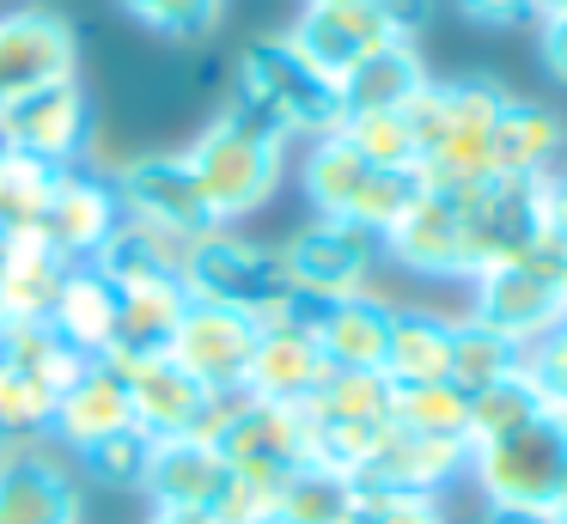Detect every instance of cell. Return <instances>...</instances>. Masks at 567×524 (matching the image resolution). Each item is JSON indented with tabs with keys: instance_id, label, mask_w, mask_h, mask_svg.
I'll return each instance as SVG.
<instances>
[{
	"instance_id": "obj_37",
	"label": "cell",
	"mask_w": 567,
	"mask_h": 524,
	"mask_svg": "<svg viewBox=\"0 0 567 524\" xmlns=\"http://www.w3.org/2000/svg\"><path fill=\"white\" fill-rule=\"evenodd\" d=\"M391 421L409 427V433L464 439V445H470V397L452 384V378H440V384H396Z\"/></svg>"
},
{
	"instance_id": "obj_14",
	"label": "cell",
	"mask_w": 567,
	"mask_h": 524,
	"mask_svg": "<svg viewBox=\"0 0 567 524\" xmlns=\"http://www.w3.org/2000/svg\"><path fill=\"white\" fill-rule=\"evenodd\" d=\"M220 458H226V470L245 475V482L281 487L293 470H306V414L287 409V402L245 397L233 414V427L220 433Z\"/></svg>"
},
{
	"instance_id": "obj_42",
	"label": "cell",
	"mask_w": 567,
	"mask_h": 524,
	"mask_svg": "<svg viewBox=\"0 0 567 524\" xmlns=\"http://www.w3.org/2000/svg\"><path fill=\"white\" fill-rule=\"evenodd\" d=\"M354 524H452L440 494H384V487H360V518Z\"/></svg>"
},
{
	"instance_id": "obj_47",
	"label": "cell",
	"mask_w": 567,
	"mask_h": 524,
	"mask_svg": "<svg viewBox=\"0 0 567 524\" xmlns=\"http://www.w3.org/2000/svg\"><path fill=\"white\" fill-rule=\"evenodd\" d=\"M482 524H555V506H482Z\"/></svg>"
},
{
	"instance_id": "obj_43",
	"label": "cell",
	"mask_w": 567,
	"mask_h": 524,
	"mask_svg": "<svg viewBox=\"0 0 567 524\" xmlns=\"http://www.w3.org/2000/svg\"><path fill=\"white\" fill-rule=\"evenodd\" d=\"M543 238L567 256V171L543 177Z\"/></svg>"
},
{
	"instance_id": "obj_41",
	"label": "cell",
	"mask_w": 567,
	"mask_h": 524,
	"mask_svg": "<svg viewBox=\"0 0 567 524\" xmlns=\"http://www.w3.org/2000/svg\"><path fill=\"white\" fill-rule=\"evenodd\" d=\"M147 458H153V439L141 433V427H123V433L99 439L92 451H80L86 475H99V482H111V487H141V475H147Z\"/></svg>"
},
{
	"instance_id": "obj_20",
	"label": "cell",
	"mask_w": 567,
	"mask_h": 524,
	"mask_svg": "<svg viewBox=\"0 0 567 524\" xmlns=\"http://www.w3.org/2000/svg\"><path fill=\"white\" fill-rule=\"evenodd\" d=\"M233 482L220 445H202V439H153V458L141 487L153 494V512H214Z\"/></svg>"
},
{
	"instance_id": "obj_36",
	"label": "cell",
	"mask_w": 567,
	"mask_h": 524,
	"mask_svg": "<svg viewBox=\"0 0 567 524\" xmlns=\"http://www.w3.org/2000/svg\"><path fill=\"white\" fill-rule=\"evenodd\" d=\"M530 421H543V390L525 366H518L513 378H501V384L470 397V445H488V439L518 433V427H530Z\"/></svg>"
},
{
	"instance_id": "obj_5",
	"label": "cell",
	"mask_w": 567,
	"mask_h": 524,
	"mask_svg": "<svg viewBox=\"0 0 567 524\" xmlns=\"http://www.w3.org/2000/svg\"><path fill=\"white\" fill-rule=\"evenodd\" d=\"M184 292L202 305H226V311H245L262 323L293 287L281 275L275 244L245 238L238 226H208L184 250Z\"/></svg>"
},
{
	"instance_id": "obj_6",
	"label": "cell",
	"mask_w": 567,
	"mask_h": 524,
	"mask_svg": "<svg viewBox=\"0 0 567 524\" xmlns=\"http://www.w3.org/2000/svg\"><path fill=\"white\" fill-rule=\"evenodd\" d=\"M555 268H561V250H555L549 238H537L525 256H513V263L482 268V275L470 280V317L501 329L518 348H537V341L567 317Z\"/></svg>"
},
{
	"instance_id": "obj_34",
	"label": "cell",
	"mask_w": 567,
	"mask_h": 524,
	"mask_svg": "<svg viewBox=\"0 0 567 524\" xmlns=\"http://www.w3.org/2000/svg\"><path fill=\"white\" fill-rule=\"evenodd\" d=\"M0 353H7L25 378H38L43 390H55V397L92 366L86 353H74L50 323H0Z\"/></svg>"
},
{
	"instance_id": "obj_8",
	"label": "cell",
	"mask_w": 567,
	"mask_h": 524,
	"mask_svg": "<svg viewBox=\"0 0 567 524\" xmlns=\"http://www.w3.org/2000/svg\"><path fill=\"white\" fill-rule=\"evenodd\" d=\"M470 482L488 506H555V487L567 475V433L549 421H530L488 445H470Z\"/></svg>"
},
{
	"instance_id": "obj_15",
	"label": "cell",
	"mask_w": 567,
	"mask_h": 524,
	"mask_svg": "<svg viewBox=\"0 0 567 524\" xmlns=\"http://www.w3.org/2000/svg\"><path fill=\"white\" fill-rule=\"evenodd\" d=\"M293 49L323 73V80H342L348 68L372 55L384 43H403V37L384 24L379 0H306V12L293 19Z\"/></svg>"
},
{
	"instance_id": "obj_1",
	"label": "cell",
	"mask_w": 567,
	"mask_h": 524,
	"mask_svg": "<svg viewBox=\"0 0 567 524\" xmlns=\"http://www.w3.org/2000/svg\"><path fill=\"white\" fill-rule=\"evenodd\" d=\"M506 92L494 80H427L421 97L403 110L415 134V183L421 189L457 195L470 183L494 177V122Z\"/></svg>"
},
{
	"instance_id": "obj_11",
	"label": "cell",
	"mask_w": 567,
	"mask_h": 524,
	"mask_svg": "<svg viewBox=\"0 0 567 524\" xmlns=\"http://www.w3.org/2000/svg\"><path fill=\"white\" fill-rule=\"evenodd\" d=\"M257 317L245 311H226V305H202L189 299L184 317L172 329V348L165 360L177 372H189L202 390H245V372H250V353H257Z\"/></svg>"
},
{
	"instance_id": "obj_7",
	"label": "cell",
	"mask_w": 567,
	"mask_h": 524,
	"mask_svg": "<svg viewBox=\"0 0 567 524\" xmlns=\"http://www.w3.org/2000/svg\"><path fill=\"white\" fill-rule=\"evenodd\" d=\"M452 202L464 226V280H476L494 263H513L543 238V177H482Z\"/></svg>"
},
{
	"instance_id": "obj_44",
	"label": "cell",
	"mask_w": 567,
	"mask_h": 524,
	"mask_svg": "<svg viewBox=\"0 0 567 524\" xmlns=\"http://www.w3.org/2000/svg\"><path fill=\"white\" fill-rule=\"evenodd\" d=\"M537 55H543V68L567 85V12H543L537 19Z\"/></svg>"
},
{
	"instance_id": "obj_12",
	"label": "cell",
	"mask_w": 567,
	"mask_h": 524,
	"mask_svg": "<svg viewBox=\"0 0 567 524\" xmlns=\"http://www.w3.org/2000/svg\"><path fill=\"white\" fill-rule=\"evenodd\" d=\"M111 189H116V207L123 219L135 226H159V232H177V238H202L214 226L208 207H202V189L189 177L184 153H141V158H123L111 171Z\"/></svg>"
},
{
	"instance_id": "obj_27",
	"label": "cell",
	"mask_w": 567,
	"mask_h": 524,
	"mask_svg": "<svg viewBox=\"0 0 567 524\" xmlns=\"http://www.w3.org/2000/svg\"><path fill=\"white\" fill-rule=\"evenodd\" d=\"M567 146V122L549 104L530 97H506L501 122H494V177H549L555 158Z\"/></svg>"
},
{
	"instance_id": "obj_28",
	"label": "cell",
	"mask_w": 567,
	"mask_h": 524,
	"mask_svg": "<svg viewBox=\"0 0 567 524\" xmlns=\"http://www.w3.org/2000/svg\"><path fill=\"white\" fill-rule=\"evenodd\" d=\"M116 372H123V384H128V409H135V427H141V433H147V439H177V433H189L202 397H208L196 378L177 372L165 353H159V360L116 366Z\"/></svg>"
},
{
	"instance_id": "obj_46",
	"label": "cell",
	"mask_w": 567,
	"mask_h": 524,
	"mask_svg": "<svg viewBox=\"0 0 567 524\" xmlns=\"http://www.w3.org/2000/svg\"><path fill=\"white\" fill-rule=\"evenodd\" d=\"M379 12L403 43H415V37L427 31V19H433V0H379Z\"/></svg>"
},
{
	"instance_id": "obj_16",
	"label": "cell",
	"mask_w": 567,
	"mask_h": 524,
	"mask_svg": "<svg viewBox=\"0 0 567 524\" xmlns=\"http://www.w3.org/2000/svg\"><path fill=\"white\" fill-rule=\"evenodd\" d=\"M379 250L421 280H464V226H457V202L440 189H415V202L384 226Z\"/></svg>"
},
{
	"instance_id": "obj_4",
	"label": "cell",
	"mask_w": 567,
	"mask_h": 524,
	"mask_svg": "<svg viewBox=\"0 0 567 524\" xmlns=\"http://www.w3.org/2000/svg\"><path fill=\"white\" fill-rule=\"evenodd\" d=\"M299 189H306V202H311V214H318V219H348V226L384 238V226L415 202L421 183H415V171L367 165V158H360L354 146L330 129V134L311 141L306 165H299Z\"/></svg>"
},
{
	"instance_id": "obj_22",
	"label": "cell",
	"mask_w": 567,
	"mask_h": 524,
	"mask_svg": "<svg viewBox=\"0 0 567 524\" xmlns=\"http://www.w3.org/2000/svg\"><path fill=\"white\" fill-rule=\"evenodd\" d=\"M123 427H135V409H128V384L123 372H116L111 360H92L86 372L74 378V384L55 397V421H50V439L55 445H68L80 458V451H92L99 439L123 433Z\"/></svg>"
},
{
	"instance_id": "obj_45",
	"label": "cell",
	"mask_w": 567,
	"mask_h": 524,
	"mask_svg": "<svg viewBox=\"0 0 567 524\" xmlns=\"http://www.w3.org/2000/svg\"><path fill=\"white\" fill-rule=\"evenodd\" d=\"M457 7H464L476 24H494V31H506V24H525V19H537V0H457Z\"/></svg>"
},
{
	"instance_id": "obj_17",
	"label": "cell",
	"mask_w": 567,
	"mask_h": 524,
	"mask_svg": "<svg viewBox=\"0 0 567 524\" xmlns=\"http://www.w3.org/2000/svg\"><path fill=\"white\" fill-rule=\"evenodd\" d=\"M0 524H80V482L50 445H0Z\"/></svg>"
},
{
	"instance_id": "obj_9",
	"label": "cell",
	"mask_w": 567,
	"mask_h": 524,
	"mask_svg": "<svg viewBox=\"0 0 567 524\" xmlns=\"http://www.w3.org/2000/svg\"><path fill=\"white\" fill-rule=\"evenodd\" d=\"M281 256V275L293 292H306L311 305H330V299H348V292H367L372 287V268L384 263L379 238L348 219H311L299 226L287 244H275Z\"/></svg>"
},
{
	"instance_id": "obj_32",
	"label": "cell",
	"mask_w": 567,
	"mask_h": 524,
	"mask_svg": "<svg viewBox=\"0 0 567 524\" xmlns=\"http://www.w3.org/2000/svg\"><path fill=\"white\" fill-rule=\"evenodd\" d=\"M354 518H360V487L306 463V470H293L281 482L269 524H354Z\"/></svg>"
},
{
	"instance_id": "obj_23",
	"label": "cell",
	"mask_w": 567,
	"mask_h": 524,
	"mask_svg": "<svg viewBox=\"0 0 567 524\" xmlns=\"http://www.w3.org/2000/svg\"><path fill=\"white\" fill-rule=\"evenodd\" d=\"M391 317H396V305L379 299L372 287H367V292H348V299L318 305V323H311V336H318L330 372H384Z\"/></svg>"
},
{
	"instance_id": "obj_13",
	"label": "cell",
	"mask_w": 567,
	"mask_h": 524,
	"mask_svg": "<svg viewBox=\"0 0 567 524\" xmlns=\"http://www.w3.org/2000/svg\"><path fill=\"white\" fill-rule=\"evenodd\" d=\"M74 24L50 7L0 12V104H13L25 92H43L55 80H74Z\"/></svg>"
},
{
	"instance_id": "obj_51",
	"label": "cell",
	"mask_w": 567,
	"mask_h": 524,
	"mask_svg": "<svg viewBox=\"0 0 567 524\" xmlns=\"http://www.w3.org/2000/svg\"><path fill=\"white\" fill-rule=\"evenodd\" d=\"M555 524H567V506H561V512H555Z\"/></svg>"
},
{
	"instance_id": "obj_24",
	"label": "cell",
	"mask_w": 567,
	"mask_h": 524,
	"mask_svg": "<svg viewBox=\"0 0 567 524\" xmlns=\"http://www.w3.org/2000/svg\"><path fill=\"white\" fill-rule=\"evenodd\" d=\"M330 378V360H323L318 336L311 329H262L257 336V353H250V372H245V390L262 402H311V390Z\"/></svg>"
},
{
	"instance_id": "obj_3",
	"label": "cell",
	"mask_w": 567,
	"mask_h": 524,
	"mask_svg": "<svg viewBox=\"0 0 567 524\" xmlns=\"http://www.w3.org/2000/svg\"><path fill=\"white\" fill-rule=\"evenodd\" d=\"M233 97H238V104H250L262 122H275L287 141H293V134L318 141V134H330L336 122H342L336 80H323V73L293 49V37H287V31L281 37H257V43L238 55Z\"/></svg>"
},
{
	"instance_id": "obj_50",
	"label": "cell",
	"mask_w": 567,
	"mask_h": 524,
	"mask_svg": "<svg viewBox=\"0 0 567 524\" xmlns=\"http://www.w3.org/2000/svg\"><path fill=\"white\" fill-rule=\"evenodd\" d=\"M555 280H561V305H567V256H561V268H555Z\"/></svg>"
},
{
	"instance_id": "obj_33",
	"label": "cell",
	"mask_w": 567,
	"mask_h": 524,
	"mask_svg": "<svg viewBox=\"0 0 567 524\" xmlns=\"http://www.w3.org/2000/svg\"><path fill=\"white\" fill-rule=\"evenodd\" d=\"M518 366H525V348L506 341L501 329L476 323V317H457V323H452V372H445V378H452L464 397H476V390L513 378Z\"/></svg>"
},
{
	"instance_id": "obj_35",
	"label": "cell",
	"mask_w": 567,
	"mask_h": 524,
	"mask_svg": "<svg viewBox=\"0 0 567 524\" xmlns=\"http://www.w3.org/2000/svg\"><path fill=\"white\" fill-rule=\"evenodd\" d=\"M391 397H396V384L384 372H330L318 390H311V402H299V409H306L311 421L384 427L391 421Z\"/></svg>"
},
{
	"instance_id": "obj_40",
	"label": "cell",
	"mask_w": 567,
	"mask_h": 524,
	"mask_svg": "<svg viewBox=\"0 0 567 524\" xmlns=\"http://www.w3.org/2000/svg\"><path fill=\"white\" fill-rule=\"evenodd\" d=\"M116 7H123L135 24H147V31L177 37V43H196V37H208L214 24H220L226 0H116Z\"/></svg>"
},
{
	"instance_id": "obj_30",
	"label": "cell",
	"mask_w": 567,
	"mask_h": 524,
	"mask_svg": "<svg viewBox=\"0 0 567 524\" xmlns=\"http://www.w3.org/2000/svg\"><path fill=\"white\" fill-rule=\"evenodd\" d=\"M452 323L457 317L427 305H396L391 341H384V378L391 384H440L452 372Z\"/></svg>"
},
{
	"instance_id": "obj_2",
	"label": "cell",
	"mask_w": 567,
	"mask_h": 524,
	"mask_svg": "<svg viewBox=\"0 0 567 524\" xmlns=\"http://www.w3.org/2000/svg\"><path fill=\"white\" fill-rule=\"evenodd\" d=\"M184 165H189V177H196L202 207H208L214 226H238V219H250L257 207H269V195L281 189L287 134L233 97V104L184 146Z\"/></svg>"
},
{
	"instance_id": "obj_21",
	"label": "cell",
	"mask_w": 567,
	"mask_h": 524,
	"mask_svg": "<svg viewBox=\"0 0 567 524\" xmlns=\"http://www.w3.org/2000/svg\"><path fill=\"white\" fill-rule=\"evenodd\" d=\"M68 256L38 226L0 238V323H50V305L68 280Z\"/></svg>"
},
{
	"instance_id": "obj_19",
	"label": "cell",
	"mask_w": 567,
	"mask_h": 524,
	"mask_svg": "<svg viewBox=\"0 0 567 524\" xmlns=\"http://www.w3.org/2000/svg\"><path fill=\"white\" fill-rule=\"evenodd\" d=\"M470 470V445L464 439H433V433H409V427L384 421L379 451H372L360 487H384V494H440L445 482Z\"/></svg>"
},
{
	"instance_id": "obj_18",
	"label": "cell",
	"mask_w": 567,
	"mask_h": 524,
	"mask_svg": "<svg viewBox=\"0 0 567 524\" xmlns=\"http://www.w3.org/2000/svg\"><path fill=\"white\" fill-rule=\"evenodd\" d=\"M123 226V207H116V189L111 177L99 171H55V189H50V207H43L38 232L68 256V263H92V256L111 244V232Z\"/></svg>"
},
{
	"instance_id": "obj_38",
	"label": "cell",
	"mask_w": 567,
	"mask_h": 524,
	"mask_svg": "<svg viewBox=\"0 0 567 524\" xmlns=\"http://www.w3.org/2000/svg\"><path fill=\"white\" fill-rule=\"evenodd\" d=\"M50 189H55V165L0 146V238L38 226L43 207H50Z\"/></svg>"
},
{
	"instance_id": "obj_29",
	"label": "cell",
	"mask_w": 567,
	"mask_h": 524,
	"mask_svg": "<svg viewBox=\"0 0 567 524\" xmlns=\"http://www.w3.org/2000/svg\"><path fill=\"white\" fill-rule=\"evenodd\" d=\"M50 329L74 353L104 360V353H111V336H116V287L92 263H74L62 280V292H55V305H50Z\"/></svg>"
},
{
	"instance_id": "obj_39",
	"label": "cell",
	"mask_w": 567,
	"mask_h": 524,
	"mask_svg": "<svg viewBox=\"0 0 567 524\" xmlns=\"http://www.w3.org/2000/svg\"><path fill=\"white\" fill-rule=\"evenodd\" d=\"M336 134H342V141L354 146L367 165H379V171H415L421 165L415 134H409L403 110H384V116H342V122H336Z\"/></svg>"
},
{
	"instance_id": "obj_26",
	"label": "cell",
	"mask_w": 567,
	"mask_h": 524,
	"mask_svg": "<svg viewBox=\"0 0 567 524\" xmlns=\"http://www.w3.org/2000/svg\"><path fill=\"white\" fill-rule=\"evenodd\" d=\"M189 292L184 280H153V287H123L116 292V336H111V366H135V360H159L172 348V329L184 317Z\"/></svg>"
},
{
	"instance_id": "obj_10",
	"label": "cell",
	"mask_w": 567,
	"mask_h": 524,
	"mask_svg": "<svg viewBox=\"0 0 567 524\" xmlns=\"http://www.w3.org/2000/svg\"><path fill=\"white\" fill-rule=\"evenodd\" d=\"M86 141H92V97L80 92V80H55L43 92L0 104V146H13L25 158L68 171V165H80Z\"/></svg>"
},
{
	"instance_id": "obj_25",
	"label": "cell",
	"mask_w": 567,
	"mask_h": 524,
	"mask_svg": "<svg viewBox=\"0 0 567 524\" xmlns=\"http://www.w3.org/2000/svg\"><path fill=\"white\" fill-rule=\"evenodd\" d=\"M427 85V61H421L415 43H384L372 49L360 68H348L336 80V97H342V116H384V110H409Z\"/></svg>"
},
{
	"instance_id": "obj_31",
	"label": "cell",
	"mask_w": 567,
	"mask_h": 524,
	"mask_svg": "<svg viewBox=\"0 0 567 524\" xmlns=\"http://www.w3.org/2000/svg\"><path fill=\"white\" fill-rule=\"evenodd\" d=\"M184 250H189V238H177V232L123 219V226L111 232V244L92 256V268H99L116 292L123 287H153V280H184Z\"/></svg>"
},
{
	"instance_id": "obj_48",
	"label": "cell",
	"mask_w": 567,
	"mask_h": 524,
	"mask_svg": "<svg viewBox=\"0 0 567 524\" xmlns=\"http://www.w3.org/2000/svg\"><path fill=\"white\" fill-rule=\"evenodd\" d=\"M147 524H214L208 512H153Z\"/></svg>"
},
{
	"instance_id": "obj_49",
	"label": "cell",
	"mask_w": 567,
	"mask_h": 524,
	"mask_svg": "<svg viewBox=\"0 0 567 524\" xmlns=\"http://www.w3.org/2000/svg\"><path fill=\"white\" fill-rule=\"evenodd\" d=\"M543 12H567V0H537V19Z\"/></svg>"
}]
</instances>
